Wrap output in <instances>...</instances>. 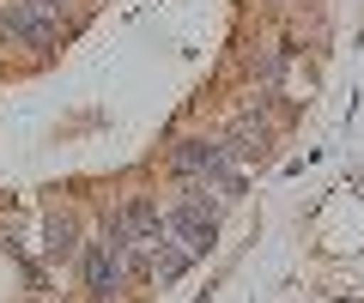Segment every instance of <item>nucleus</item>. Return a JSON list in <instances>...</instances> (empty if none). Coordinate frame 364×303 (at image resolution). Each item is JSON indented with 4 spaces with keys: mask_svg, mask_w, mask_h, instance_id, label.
<instances>
[{
    "mask_svg": "<svg viewBox=\"0 0 364 303\" xmlns=\"http://www.w3.org/2000/svg\"><path fill=\"white\" fill-rule=\"evenodd\" d=\"M79 261H85V285L97 291V297H116V291H122V261L104 249V243H97V249H85Z\"/></svg>",
    "mask_w": 364,
    "mask_h": 303,
    "instance_id": "4",
    "label": "nucleus"
},
{
    "mask_svg": "<svg viewBox=\"0 0 364 303\" xmlns=\"http://www.w3.org/2000/svg\"><path fill=\"white\" fill-rule=\"evenodd\" d=\"M0 31L13 43H31V49H49L55 37H61V25H55L49 6H37V0H6V13H0Z\"/></svg>",
    "mask_w": 364,
    "mask_h": 303,
    "instance_id": "1",
    "label": "nucleus"
},
{
    "mask_svg": "<svg viewBox=\"0 0 364 303\" xmlns=\"http://www.w3.org/2000/svg\"><path fill=\"white\" fill-rule=\"evenodd\" d=\"M170 164H176V176L188 182V176H219L225 164H231V152H225V140H182Z\"/></svg>",
    "mask_w": 364,
    "mask_h": 303,
    "instance_id": "3",
    "label": "nucleus"
},
{
    "mask_svg": "<svg viewBox=\"0 0 364 303\" xmlns=\"http://www.w3.org/2000/svg\"><path fill=\"white\" fill-rule=\"evenodd\" d=\"M116 219H122V231H128V243L152 261V243H164V212H158V200L134 194V200H122V206H116Z\"/></svg>",
    "mask_w": 364,
    "mask_h": 303,
    "instance_id": "2",
    "label": "nucleus"
},
{
    "mask_svg": "<svg viewBox=\"0 0 364 303\" xmlns=\"http://www.w3.org/2000/svg\"><path fill=\"white\" fill-rule=\"evenodd\" d=\"M37 6H49V13H61V6H67V0H37Z\"/></svg>",
    "mask_w": 364,
    "mask_h": 303,
    "instance_id": "6",
    "label": "nucleus"
},
{
    "mask_svg": "<svg viewBox=\"0 0 364 303\" xmlns=\"http://www.w3.org/2000/svg\"><path fill=\"white\" fill-rule=\"evenodd\" d=\"M43 237H49V243H43V249H49V261H73V255H79V237H73V219H67V212H55Z\"/></svg>",
    "mask_w": 364,
    "mask_h": 303,
    "instance_id": "5",
    "label": "nucleus"
}]
</instances>
